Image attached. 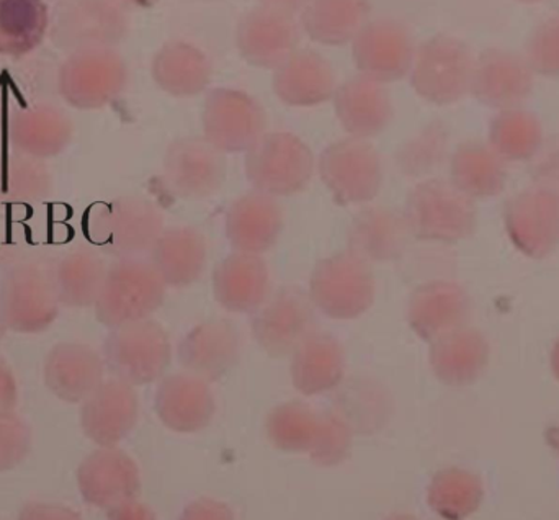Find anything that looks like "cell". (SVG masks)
<instances>
[{
	"label": "cell",
	"instance_id": "obj_1",
	"mask_svg": "<svg viewBox=\"0 0 559 520\" xmlns=\"http://www.w3.org/2000/svg\"><path fill=\"white\" fill-rule=\"evenodd\" d=\"M59 309L55 265L45 259L33 255L2 272L0 318L7 331L41 334L55 324Z\"/></svg>",
	"mask_w": 559,
	"mask_h": 520
},
{
	"label": "cell",
	"instance_id": "obj_2",
	"mask_svg": "<svg viewBox=\"0 0 559 520\" xmlns=\"http://www.w3.org/2000/svg\"><path fill=\"white\" fill-rule=\"evenodd\" d=\"M411 236L426 243L456 245L475 235L478 206L450 180L424 179L417 184L404 206Z\"/></svg>",
	"mask_w": 559,
	"mask_h": 520
},
{
	"label": "cell",
	"instance_id": "obj_3",
	"mask_svg": "<svg viewBox=\"0 0 559 520\" xmlns=\"http://www.w3.org/2000/svg\"><path fill=\"white\" fill-rule=\"evenodd\" d=\"M91 241L110 258H143L164 232V216L151 200L123 196L102 203L87 223Z\"/></svg>",
	"mask_w": 559,
	"mask_h": 520
},
{
	"label": "cell",
	"instance_id": "obj_4",
	"mask_svg": "<svg viewBox=\"0 0 559 520\" xmlns=\"http://www.w3.org/2000/svg\"><path fill=\"white\" fill-rule=\"evenodd\" d=\"M166 288L150 259L114 260L95 303V316L108 329L150 319L163 306Z\"/></svg>",
	"mask_w": 559,
	"mask_h": 520
},
{
	"label": "cell",
	"instance_id": "obj_5",
	"mask_svg": "<svg viewBox=\"0 0 559 520\" xmlns=\"http://www.w3.org/2000/svg\"><path fill=\"white\" fill-rule=\"evenodd\" d=\"M104 362L114 378L143 387L164 378L173 362V345L166 329L154 319L128 322L108 332Z\"/></svg>",
	"mask_w": 559,
	"mask_h": 520
},
{
	"label": "cell",
	"instance_id": "obj_6",
	"mask_svg": "<svg viewBox=\"0 0 559 520\" xmlns=\"http://www.w3.org/2000/svg\"><path fill=\"white\" fill-rule=\"evenodd\" d=\"M377 283L370 263L350 251L337 252L316 263L309 280V298L331 319L360 318L374 302Z\"/></svg>",
	"mask_w": 559,
	"mask_h": 520
},
{
	"label": "cell",
	"instance_id": "obj_7",
	"mask_svg": "<svg viewBox=\"0 0 559 520\" xmlns=\"http://www.w3.org/2000/svg\"><path fill=\"white\" fill-rule=\"evenodd\" d=\"M314 154L288 131L265 133L246 153V176L258 192L292 197L302 192L314 174Z\"/></svg>",
	"mask_w": 559,
	"mask_h": 520
},
{
	"label": "cell",
	"instance_id": "obj_8",
	"mask_svg": "<svg viewBox=\"0 0 559 520\" xmlns=\"http://www.w3.org/2000/svg\"><path fill=\"white\" fill-rule=\"evenodd\" d=\"M128 85V66L115 48L71 52L58 71V92L69 107L100 110L114 104Z\"/></svg>",
	"mask_w": 559,
	"mask_h": 520
},
{
	"label": "cell",
	"instance_id": "obj_9",
	"mask_svg": "<svg viewBox=\"0 0 559 520\" xmlns=\"http://www.w3.org/2000/svg\"><path fill=\"white\" fill-rule=\"evenodd\" d=\"M475 58L462 39L439 35L416 48L409 79L414 92L433 105H452L472 88Z\"/></svg>",
	"mask_w": 559,
	"mask_h": 520
},
{
	"label": "cell",
	"instance_id": "obj_10",
	"mask_svg": "<svg viewBox=\"0 0 559 520\" xmlns=\"http://www.w3.org/2000/svg\"><path fill=\"white\" fill-rule=\"evenodd\" d=\"M130 32L127 7L118 0H62L51 13L49 35L61 51L115 48Z\"/></svg>",
	"mask_w": 559,
	"mask_h": 520
},
{
	"label": "cell",
	"instance_id": "obj_11",
	"mask_svg": "<svg viewBox=\"0 0 559 520\" xmlns=\"http://www.w3.org/2000/svg\"><path fill=\"white\" fill-rule=\"evenodd\" d=\"M319 176L337 205H364L380 193L383 166L377 150L358 138L329 144L319 156Z\"/></svg>",
	"mask_w": 559,
	"mask_h": 520
},
{
	"label": "cell",
	"instance_id": "obj_12",
	"mask_svg": "<svg viewBox=\"0 0 559 520\" xmlns=\"http://www.w3.org/2000/svg\"><path fill=\"white\" fill-rule=\"evenodd\" d=\"M203 134L223 154L248 153L265 134L267 115L248 92L219 87L206 95Z\"/></svg>",
	"mask_w": 559,
	"mask_h": 520
},
{
	"label": "cell",
	"instance_id": "obj_13",
	"mask_svg": "<svg viewBox=\"0 0 559 520\" xmlns=\"http://www.w3.org/2000/svg\"><path fill=\"white\" fill-rule=\"evenodd\" d=\"M506 233L514 248L532 260L550 258L559 248V192L532 186L506 200Z\"/></svg>",
	"mask_w": 559,
	"mask_h": 520
},
{
	"label": "cell",
	"instance_id": "obj_14",
	"mask_svg": "<svg viewBox=\"0 0 559 520\" xmlns=\"http://www.w3.org/2000/svg\"><path fill=\"white\" fill-rule=\"evenodd\" d=\"M316 306L308 293L296 286L280 289L255 311L252 334L262 351L272 357L292 355L314 334Z\"/></svg>",
	"mask_w": 559,
	"mask_h": 520
},
{
	"label": "cell",
	"instance_id": "obj_15",
	"mask_svg": "<svg viewBox=\"0 0 559 520\" xmlns=\"http://www.w3.org/2000/svg\"><path fill=\"white\" fill-rule=\"evenodd\" d=\"M416 46L409 29L394 19L368 20L352 42V58L360 75L390 84L409 75Z\"/></svg>",
	"mask_w": 559,
	"mask_h": 520
},
{
	"label": "cell",
	"instance_id": "obj_16",
	"mask_svg": "<svg viewBox=\"0 0 559 520\" xmlns=\"http://www.w3.org/2000/svg\"><path fill=\"white\" fill-rule=\"evenodd\" d=\"M163 167L164 184L177 199H209L226 179L225 154L205 138H180L170 143Z\"/></svg>",
	"mask_w": 559,
	"mask_h": 520
},
{
	"label": "cell",
	"instance_id": "obj_17",
	"mask_svg": "<svg viewBox=\"0 0 559 520\" xmlns=\"http://www.w3.org/2000/svg\"><path fill=\"white\" fill-rule=\"evenodd\" d=\"M535 74L524 56L486 49L475 58L469 94L492 110L522 107L534 92Z\"/></svg>",
	"mask_w": 559,
	"mask_h": 520
},
{
	"label": "cell",
	"instance_id": "obj_18",
	"mask_svg": "<svg viewBox=\"0 0 559 520\" xmlns=\"http://www.w3.org/2000/svg\"><path fill=\"white\" fill-rule=\"evenodd\" d=\"M299 29L293 13L272 7H258L246 13L236 26V48L251 66L277 69L296 51Z\"/></svg>",
	"mask_w": 559,
	"mask_h": 520
},
{
	"label": "cell",
	"instance_id": "obj_19",
	"mask_svg": "<svg viewBox=\"0 0 559 520\" xmlns=\"http://www.w3.org/2000/svg\"><path fill=\"white\" fill-rule=\"evenodd\" d=\"M407 324L424 342L468 324L472 296L452 280H430L417 286L407 303Z\"/></svg>",
	"mask_w": 559,
	"mask_h": 520
},
{
	"label": "cell",
	"instance_id": "obj_20",
	"mask_svg": "<svg viewBox=\"0 0 559 520\" xmlns=\"http://www.w3.org/2000/svg\"><path fill=\"white\" fill-rule=\"evenodd\" d=\"M78 485L87 505L108 511L136 498L141 489L140 469L124 450L98 447L79 465Z\"/></svg>",
	"mask_w": 559,
	"mask_h": 520
},
{
	"label": "cell",
	"instance_id": "obj_21",
	"mask_svg": "<svg viewBox=\"0 0 559 520\" xmlns=\"http://www.w3.org/2000/svg\"><path fill=\"white\" fill-rule=\"evenodd\" d=\"M140 417V398L133 385L105 380L81 407L85 436L98 447H117L130 436Z\"/></svg>",
	"mask_w": 559,
	"mask_h": 520
},
{
	"label": "cell",
	"instance_id": "obj_22",
	"mask_svg": "<svg viewBox=\"0 0 559 520\" xmlns=\"http://www.w3.org/2000/svg\"><path fill=\"white\" fill-rule=\"evenodd\" d=\"M7 133L15 153L48 161L68 150L74 123L58 105L35 102L13 111Z\"/></svg>",
	"mask_w": 559,
	"mask_h": 520
},
{
	"label": "cell",
	"instance_id": "obj_23",
	"mask_svg": "<svg viewBox=\"0 0 559 520\" xmlns=\"http://www.w3.org/2000/svg\"><path fill=\"white\" fill-rule=\"evenodd\" d=\"M491 345L478 328L465 324L430 342L429 365L440 383L452 388L475 385L488 370Z\"/></svg>",
	"mask_w": 559,
	"mask_h": 520
},
{
	"label": "cell",
	"instance_id": "obj_24",
	"mask_svg": "<svg viewBox=\"0 0 559 520\" xmlns=\"http://www.w3.org/2000/svg\"><path fill=\"white\" fill-rule=\"evenodd\" d=\"M104 355L81 342H59L45 358V383L59 400L82 404L105 377Z\"/></svg>",
	"mask_w": 559,
	"mask_h": 520
},
{
	"label": "cell",
	"instance_id": "obj_25",
	"mask_svg": "<svg viewBox=\"0 0 559 520\" xmlns=\"http://www.w3.org/2000/svg\"><path fill=\"white\" fill-rule=\"evenodd\" d=\"M154 410L167 429L195 434L205 429L215 416V398L209 381L192 374H174L160 378Z\"/></svg>",
	"mask_w": 559,
	"mask_h": 520
},
{
	"label": "cell",
	"instance_id": "obj_26",
	"mask_svg": "<svg viewBox=\"0 0 559 520\" xmlns=\"http://www.w3.org/2000/svg\"><path fill=\"white\" fill-rule=\"evenodd\" d=\"M241 354V339L228 321H209L190 329L177 348L187 374L205 381L222 380L233 370Z\"/></svg>",
	"mask_w": 559,
	"mask_h": 520
},
{
	"label": "cell",
	"instance_id": "obj_27",
	"mask_svg": "<svg viewBox=\"0 0 559 520\" xmlns=\"http://www.w3.org/2000/svg\"><path fill=\"white\" fill-rule=\"evenodd\" d=\"M225 232L236 252L262 256L277 245L282 235V206L267 193H245L229 206Z\"/></svg>",
	"mask_w": 559,
	"mask_h": 520
},
{
	"label": "cell",
	"instance_id": "obj_28",
	"mask_svg": "<svg viewBox=\"0 0 559 520\" xmlns=\"http://www.w3.org/2000/svg\"><path fill=\"white\" fill-rule=\"evenodd\" d=\"M213 295L229 312L251 315L267 302L271 272L259 255L233 252L213 272Z\"/></svg>",
	"mask_w": 559,
	"mask_h": 520
},
{
	"label": "cell",
	"instance_id": "obj_29",
	"mask_svg": "<svg viewBox=\"0 0 559 520\" xmlns=\"http://www.w3.org/2000/svg\"><path fill=\"white\" fill-rule=\"evenodd\" d=\"M332 101L338 123L358 140L383 133L393 120V104L386 87L365 75L338 85Z\"/></svg>",
	"mask_w": 559,
	"mask_h": 520
},
{
	"label": "cell",
	"instance_id": "obj_30",
	"mask_svg": "<svg viewBox=\"0 0 559 520\" xmlns=\"http://www.w3.org/2000/svg\"><path fill=\"white\" fill-rule=\"evenodd\" d=\"M331 62L311 49H296L274 72L275 95L289 107H318L334 97Z\"/></svg>",
	"mask_w": 559,
	"mask_h": 520
},
{
	"label": "cell",
	"instance_id": "obj_31",
	"mask_svg": "<svg viewBox=\"0 0 559 520\" xmlns=\"http://www.w3.org/2000/svg\"><path fill=\"white\" fill-rule=\"evenodd\" d=\"M411 232L403 213L386 206H367L352 220L347 251L365 262H391L406 251Z\"/></svg>",
	"mask_w": 559,
	"mask_h": 520
},
{
	"label": "cell",
	"instance_id": "obj_32",
	"mask_svg": "<svg viewBox=\"0 0 559 520\" xmlns=\"http://www.w3.org/2000/svg\"><path fill=\"white\" fill-rule=\"evenodd\" d=\"M289 377L293 387L305 397L334 391L345 377V351L328 332L309 335L292 354Z\"/></svg>",
	"mask_w": 559,
	"mask_h": 520
},
{
	"label": "cell",
	"instance_id": "obj_33",
	"mask_svg": "<svg viewBox=\"0 0 559 520\" xmlns=\"http://www.w3.org/2000/svg\"><path fill=\"white\" fill-rule=\"evenodd\" d=\"M449 180L475 202L495 199L508 187L509 164L488 141H465L450 154Z\"/></svg>",
	"mask_w": 559,
	"mask_h": 520
},
{
	"label": "cell",
	"instance_id": "obj_34",
	"mask_svg": "<svg viewBox=\"0 0 559 520\" xmlns=\"http://www.w3.org/2000/svg\"><path fill=\"white\" fill-rule=\"evenodd\" d=\"M151 74L157 87L166 94L179 98L195 97L212 81V62L199 46L170 42L154 55Z\"/></svg>",
	"mask_w": 559,
	"mask_h": 520
},
{
	"label": "cell",
	"instance_id": "obj_35",
	"mask_svg": "<svg viewBox=\"0 0 559 520\" xmlns=\"http://www.w3.org/2000/svg\"><path fill=\"white\" fill-rule=\"evenodd\" d=\"M150 255L167 286L186 288L193 285L205 270V236L190 226L164 229Z\"/></svg>",
	"mask_w": 559,
	"mask_h": 520
},
{
	"label": "cell",
	"instance_id": "obj_36",
	"mask_svg": "<svg viewBox=\"0 0 559 520\" xmlns=\"http://www.w3.org/2000/svg\"><path fill=\"white\" fill-rule=\"evenodd\" d=\"M370 0H309L301 10V26L319 45H352L370 20Z\"/></svg>",
	"mask_w": 559,
	"mask_h": 520
},
{
	"label": "cell",
	"instance_id": "obj_37",
	"mask_svg": "<svg viewBox=\"0 0 559 520\" xmlns=\"http://www.w3.org/2000/svg\"><path fill=\"white\" fill-rule=\"evenodd\" d=\"M55 177L46 161L25 154L0 156V206L3 209H32L51 199Z\"/></svg>",
	"mask_w": 559,
	"mask_h": 520
},
{
	"label": "cell",
	"instance_id": "obj_38",
	"mask_svg": "<svg viewBox=\"0 0 559 520\" xmlns=\"http://www.w3.org/2000/svg\"><path fill=\"white\" fill-rule=\"evenodd\" d=\"M51 13L46 0H0V56L32 55L49 35Z\"/></svg>",
	"mask_w": 559,
	"mask_h": 520
},
{
	"label": "cell",
	"instance_id": "obj_39",
	"mask_svg": "<svg viewBox=\"0 0 559 520\" xmlns=\"http://www.w3.org/2000/svg\"><path fill=\"white\" fill-rule=\"evenodd\" d=\"M485 482L462 466L440 470L427 486V505L442 520H468L485 503Z\"/></svg>",
	"mask_w": 559,
	"mask_h": 520
},
{
	"label": "cell",
	"instance_id": "obj_40",
	"mask_svg": "<svg viewBox=\"0 0 559 520\" xmlns=\"http://www.w3.org/2000/svg\"><path fill=\"white\" fill-rule=\"evenodd\" d=\"M107 269V263L95 249L74 248L66 252L55 265V283L61 306H95L104 286Z\"/></svg>",
	"mask_w": 559,
	"mask_h": 520
},
{
	"label": "cell",
	"instance_id": "obj_41",
	"mask_svg": "<svg viewBox=\"0 0 559 520\" xmlns=\"http://www.w3.org/2000/svg\"><path fill=\"white\" fill-rule=\"evenodd\" d=\"M537 115L525 108H509L492 117L488 144L506 163H528L545 141Z\"/></svg>",
	"mask_w": 559,
	"mask_h": 520
},
{
	"label": "cell",
	"instance_id": "obj_42",
	"mask_svg": "<svg viewBox=\"0 0 559 520\" xmlns=\"http://www.w3.org/2000/svg\"><path fill=\"white\" fill-rule=\"evenodd\" d=\"M450 156V130L443 121L427 123L396 153V166L411 179H424L439 170Z\"/></svg>",
	"mask_w": 559,
	"mask_h": 520
},
{
	"label": "cell",
	"instance_id": "obj_43",
	"mask_svg": "<svg viewBox=\"0 0 559 520\" xmlns=\"http://www.w3.org/2000/svg\"><path fill=\"white\" fill-rule=\"evenodd\" d=\"M319 429V414L301 401L278 404L265 421L269 440L286 453H309Z\"/></svg>",
	"mask_w": 559,
	"mask_h": 520
},
{
	"label": "cell",
	"instance_id": "obj_44",
	"mask_svg": "<svg viewBox=\"0 0 559 520\" xmlns=\"http://www.w3.org/2000/svg\"><path fill=\"white\" fill-rule=\"evenodd\" d=\"M354 427L341 413L319 414V429L309 459L319 466H337L350 456Z\"/></svg>",
	"mask_w": 559,
	"mask_h": 520
},
{
	"label": "cell",
	"instance_id": "obj_45",
	"mask_svg": "<svg viewBox=\"0 0 559 520\" xmlns=\"http://www.w3.org/2000/svg\"><path fill=\"white\" fill-rule=\"evenodd\" d=\"M524 58L534 74L559 79V13L535 26L528 36Z\"/></svg>",
	"mask_w": 559,
	"mask_h": 520
},
{
	"label": "cell",
	"instance_id": "obj_46",
	"mask_svg": "<svg viewBox=\"0 0 559 520\" xmlns=\"http://www.w3.org/2000/svg\"><path fill=\"white\" fill-rule=\"evenodd\" d=\"M32 450V430L15 411L0 413V473L19 466Z\"/></svg>",
	"mask_w": 559,
	"mask_h": 520
},
{
	"label": "cell",
	"instance_id": "obj_47",
	"mask_svg": "<svg viewBox=\"0 0 559 520\" xmlns=\"http://www.w3.org/2000/svg\"><path fill=\"white\" fill-rule=\"evenodd\" d=\"M532 184L559 192V134L545 138L544 144L527 163Z\"/></svg>",
	"mask_w": 559,
	"mask_h": 520
},
{
	"label": "cell",
	"instance_id": "obj_48",
	"mask_svg": "<svg viewBox=\"0 0 559 520\" xmlns=\"http://www.w3.org/2000/svg\"><path fill=\"white\" fill-rule=\"evenodd\" d=\"M29 256L33 255L28 232L16 223L0 222V270L5 272Z\"/></svg>",
	"mask_w": 559,
	"mask_h": 520
},
{
	"label": "cell",
	"instance_id": "obj_49",
	"mask_svg": "<svg viewBox=\"0 0 559 520\" xmlns=\"http://www.w3.org/2000/svg\"><path fill=\"white\" fill-rule=\"evenodd\" d=\"M179 520H235V515L225 503L202 498L186 506Z\"/></svg>",
	"mask_w": 559,
	"mask_h": 520
},
{
	"label": "cell",
	"instance_id": "obj_50",
	"mask_svg": "<svg viewBox=\"0 0 559 520\" xmlns=\"http://www.w3.org/2000/svg\"><path fill=\"white\" fill-rule=\"evenodd\" d=\"M19 520H82V518L66 506L29 503L20 511Z\"/></svg>",
	"mask_w": 559,
	"mask_h": 520
},
{
	"label": "cell",
	"instance_id": "obj_51",
	"mask_svg": "<svg viewBox=\"0 0 559 520\" xmlns=\"http://www.w3.org/2000/svg\"><path fill=\"white\" fill-rule=\"evenodd\" d=\"M19 403V387L9 362L0 355V413L15 411Z\"/></svg>",
	"mask_w": 559,
	"mask_h": 520
},
{
	"label": "cell",
	"instance_id": "obj_52",
	"mask_svg": "<svg viewBox=\"0 0 559 520\" xmlns=\"http://www.w3.org/2000/svg\"><path fill=\"white\" fill-rule=\"evenodd\" d=\"M108 520H157L153 509L136 498L108 509Z\"/></svg>",
	"mask_w": 559,
	"mask_h": 520
},
{
	"label": "cell",
	"instance_id": "obj_53",
	"mask_svg": "<svg viewBox=\"0 0 559 520\" xmlns=\"http://www.w3.org/2000/svg\"><path fill=\"white\" fill-rule=\"evenodd\" d=\"M262 5L272 7V9L283 10V12H301L309 0H261Z\"/></svg>",
	"mask_w": 559,
	"mask_h": 520
},
{
	"label": "cell",
	"instance_id": "obj_54",
	"mask_svg": "<svg viewBox=\"0 0 559 520\" xmlns=\"http://www.w3.org/2000/svg\"><path fill=\"white\" fill-rule=\"evenodd\" d=\"M550 368L554 377L557 378L559 383V339L555 342L554 347H551L550 352Z\"/></svg>",
	"mask_w": 559,
	"mask_h": 520
},
{
	"label": "cell",
	"instance_id": "obj_55",
	"mask_svg": "<svg viewBox=\"0 0 559 520\" xmlns=\"http://www.w3.org/2000/svg\"><path fill=\"white\" fill-rule=\"evenodd\" d=\"M547 442L550 449L554 450L555 456L559 460V426L551 427L547 433Z\"/></svg>",
	"mask_w": 559,
	"mask_h": 520
},
{
	"label": "cell",
	"instance_id": "obj_56",
	"mask_svg": "<svg viewBox=\"0 0 559 520\" xmlns=\"http://www.w3.org/2000/svg\"><path fill=\"white\" fill-rule=\"evenodd\" d=\"M123 7H140V9H147V7L156 5L159 0H118Z\"/></svg>",
	"mask_w": 559,
	"mask_h": 520
},
{
	"label": "cell",
	"instance_id": "obj_57",
	"mask_svg": "<svg viewBox=\"0 0 559 520\" xmlns=\"http://www.w3.org/2000/svg\"><path fill=\"white\" fill-rule=\"evenodd\" d=\"M3 110H5V85H3V79L0 75V121L3 118Z\"/></svg>",
	"mask_w": 559,
	"mask_h": 520
},
{
	"label": "cell",
	"instance_id": "obj_58",
	"mask_svg": "<svg viewBox=\"0 0 559 520\" xmlns=\"http://www.w3.org/2000/svg\"><path fill=\"white\" fill-rule=\"evenodd\" d=\"M386 520H419L417 518H414L413 515H393L390 516Z\"/></svg>",
	"mask_w": 559,
	"mask_h": 520
},
{
	"label": "cell",
	"instance_id": "obj_59",
	"mask_svg": "<svg viewBox=\"0 0 559 520\" xmlns=\"http://www.w3.org/2000/svg\"><path fill=\"white\" fill-rule=\"evenodd\" d=\"M5 324H3L2 318H0V345H2L3 338H5Z\"/></svg>",
	"mask_w": 559,
	"mask_h": 520
},
{
	"label": "cell",
	"instance_id": "obj_60",
	"mask_svg": "<svg viewBox=\"0 0 559 520\" xmlns=\"http://www.w3.org/2000/svg\"><path fill=\"white\" fill-rule=\"evenodd\" d=\"M519 2H522V3H540V2H544V0H519Z\"/></svg>",
	"mask_w": 559,
	"mask_h": 520
},
{
	"label": "cell",
	"instance_id": "obj_61",
	"mask_svg": "<svg viewBox=\"0 0 559 520\" xmlns=\"http://www.w3.org/2000/svg\"><path fill=\"white\" fill-rule=\"evenodd\" d=\"M62 2V0H56V3Z\"/></svg>",
	"mask_w": 559,
	"mask_h": 520
}]
</instances>
